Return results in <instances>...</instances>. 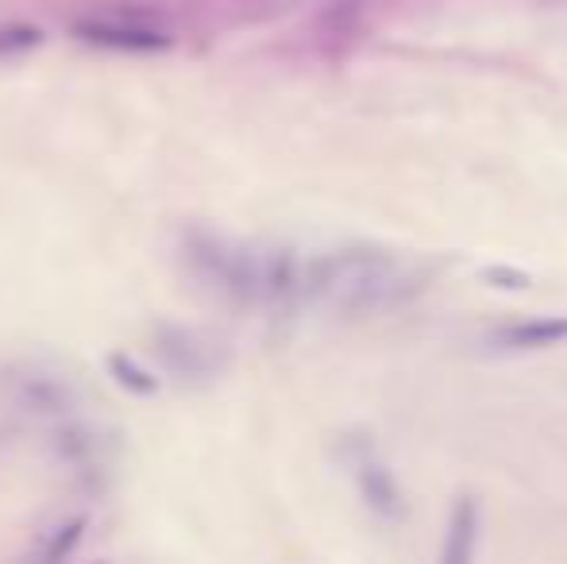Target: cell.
<instances>
[{
	"mask_svg": "<svg viewBox=\"0 0 567 564\" xmlns=\"http://www.w3.org/2000/svg\"><path fill=\"white\" fill-rule=\"evenodd\" d=\"M182 259L205 290L236 306H290L301 294V267L290 252H259L231 236L189 228Z\"/></svg>",
	"mask_w": 567,
	"mask_h": 564,
	"instance_id": "6da1fadb",
	"label": "cell"
},
{
	"mask_svg": "<svg viewBox=\"0 0 567 564\" xmlns=\"http://www.w3.org/2000/svg\"><path fill=\"white\" fill-rule=\"evenodd\" d=\"M417 275L405 271L390 252L379 248H340L317 256L301 271V294L337 314H374L405 301L417 290Z\"/></svg>",
	"mask_w": 567,
	"mask_h": 564,
	"instance_id": "7a4b0ae2",
	"label": "cell"
},
{
	"mask_svg": "<svg viewBox=\"0 0 567 564\" xmlns=\"http://www.w3.org/2000/svg\"><path fill=\"white\" fill-rule=\"evenodd\" d=\"M155 352L166 371L182 379H213L228 368V345L217 332H205L197 325H158Z\"/></svg>",
	"mask_w": 567,
	"mask_h": 564,
	"instance_id": "3957f363",
	"label": "cell"
},
{
	"mask_svg": "<svg viewBox=\"0 0 567 564\" xmlns=\"http://www.w3.org/2000/svg\"><path fill=\"white\" fill-rule=\"evenodd\" d=\"M74 35L82 43L105 47V51H132V54L171 47V35L163 28L143 20H124V16H85V20L74 23Z\"/></svg>",
	"mask_w": 567,
	"mask_h": 564,
	"instance_id": "277c9868",
	"label": "cell"
},
{
	"mask_svg": "<svg viewBox=\"0 0 567 564\" xmlns=\"http://www.w3.org/2000/svg\"><path fill=\"white\" fill-rule=\"evenodd\" d=\"M351 472H355V488H359V495H363V503L371 506L382 522L405 519V495H402V488H398L394 472H390L367 444L351 457Z\"/></svg>",
	"mask_w": 567,
	"mask_h": 564,
	"instance_id": "5b68a950",
	"label": "cell"
},
{
	"mask_svg": "<svg viewBox=\"0 0 567 564\" xmlns=\"http://www.w3.org/2000/svg\"><path fill=\"white\" fill-rule=\"evenodd\" d=\"M478 530H483L478 503L471 495H463L460 503L452 506V514H449V526H444L441 557H436V564H475Z\"/></svg>",
	"mask_w": 567,
	"mask_h": 564,
	"instance_id": "8992f818",
	"label": "cell"
},
{
	"mask_svg": "<svg viewBox=\"0 0 567 564\" xmlns=\"http://www.w3.org/2000/svg\"><path fill=\"white\" fill-rule=\"evenodd\" d=\"M567 340V317H529V321L502 325L491 332L494 348L506 352H537V348H553Z\"/></svg>",
	"mask_w": 567,
	"mask_h": 564,
	"instance_id": "52a82bcc",
	"label": "cell"
},
{
	"mask_svg": "<svg viewBox=\"0 0 567 564\" xmlns=\"http://www.w3.org/2000/svg\"><path fill=\"white\" fill-rule=\"evenodd\" d=\"M16 402L23 410H35V414H62V410L74 407V387L54 371L35 368L16 379Z\"/></svg>",
	"mask_w": 567,
	"mask_h": 564,
	"instance_id": "ba28073f",
	"label": "cell"
},
{
	"mask_svg": "<svg viewBox=\"0 0 567 564\" xmlns=\"http://www.w3.org/2000/svg\"><path fill=\"white\" fill-rule=\"evenodd\" d=\"M82 534H85V519H70V522H59V526L43 530L35 553H31V564H59V561H66L70 553L78 550Z\"/></svg>",
	"mask_w": 567,
	"mask_h": 564,
	"instance_id": "9c48e42d",
	"label": "cell"
},
{
	"mask_svg": "<svg viewBox=\"0 0 567 564\" xmlns=\"http://www.w3.org/2000/svg\"><path fill=\"white\" fill-rule=\"evenodd\" d=\"M109 371H113V379L124 391L132 394H155L158 391V376H147V371L140 368V363L132 360V356L124 352H113L109 356Z\"/></svg>",
	"mask_w": 567,
	"mask_h": 564,
	"instance_id": "30bf717a",
	"label": "cell"
},
{
	"mask_svg": "<svg viewBox=\"0 0 567 564\" xmlns=\"http://www.w3.org/2000/svg\"><path fill=\"white\" fill-rule=\"evenodd\" d=\"M39 43H43V31L31 28V23H0V59L35 51Z\"/></svg>",
	"mask_w": 567,
	"mask_h": 564,
	"instance_id": "8fae6325",
	"label": "cell"
},
{
	"mask_svg": "<svg viewBox=\"0 0 567 564\" xmlns=\"http://www.w3.org/2000/svg\"><path fill=\"white\" fill-rule=\"evenodd\" d=\"M486 283H494V286H529V275L525 271H509V267H491L486 271Z\"/></svg>",
	"mask_w": 567,
	"mask_h": 564,
	"instance_id": "7c38bea8",
	"label": "cell"
}]
</instances>
